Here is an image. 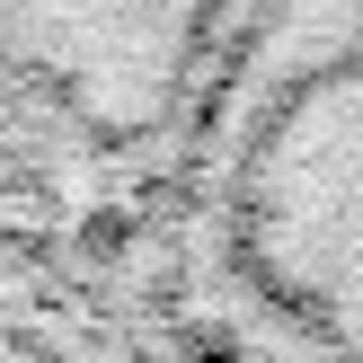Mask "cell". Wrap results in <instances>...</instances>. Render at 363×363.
Returning <instances> with one entry per match:
<instances>
[{
    "instance_id": "obj_1",
    "label": "cell",
    "mask_w": 363,
    "mask_h": 363,
    "mask_svg": "<svg viewBox=\"0 0 363 363\" xmlns=\"http://www.w3.org/2000/svg\"><path fill=\"white\" fill-rule=\"evenodd\" d=\"M133 319L160 363H363V0H248Z\"/></svg>"
},
{
    "instance_id": "obj_2",
    "label": "cell",
    "mask_w": 363,
    "mask_h": 363,
    "mask_svg": "<svg viewBox=\"0 0 363 363\" xmlns=\"http://www.w3.org/2000/svg\"><path fill=\"white\" fill-rule=\"evenodd\" d=\"M248 0H0V248L133 311Z\"/></svg>"
},
{
    "instance_id": "obj_3",
    "label": "cell",
    "mask_w": 363,
    "mask_h": 363,
    "mask_svg": "<svg viewBox=\"0 0 363 363\" xmlns=\"http://www.w3.org/2000/svg\"><path fill=\"white\" fill-rule=\"evenodd\" d=\"M0 363H160L142 319L98 284L0 248Z\"/></svg>"
}]
</instances>
